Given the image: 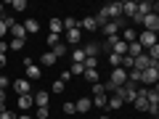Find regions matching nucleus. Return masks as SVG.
<instances>
[{"mask_svg": "<svg viewBox=\"0 0 159 119\" xmlns=\"http://www.w3.org/2000/svg\"><path fill=\"white\" fill-rule=\"evenodd\" d=\"M157 79H159V64H151L148 69L141 72V82L148 87H157Z\"/></svg>", "mask_w": 159, "mask_h": 119, "instance_id": "obj_1", "label": "nucleus"}, {"mask_svg": "<svg viewBox=\"0 0 159 119\" xmlns=\"http://www.w3.org/2000/svg\"><path fill=\"white\" fill-rule=\"evenodd\" d=\"M101 13L109 21H117V19H122V3H106V6L101 8Z\"/></svg>", "mask_w": 159, "mask_h": 119, "instance_id": "obj_2", "label": "nucleus"}, {"mask_svg": "<svg viewBox=\"0 0 159 119\" xmlns=\"http://www.w3.org/2000/svg\"><path fill=\"white\" fill-rule=\"evenodd\" d=\"M119 29H122V19H117V21H106L101 27V32L106 34V40H114V37H119Z\"/></svg>", "mask_w": 159, "mask_h": 119, "instance_id": "obj_3", "label": "nucleus"}, {"mask_svg": "<svg viewBox=\"0 0 159 119\" xmlns=\"http://www.w3.org/2000/svg\"><path fill=\"white\" fill-rule=\"evenodd\" d=\"M135 42L143 48V51H148V48H154V45H157V32H146V29H143V32H141V37H138Z\"/></svg>", "mask_w": 159, "mask_h": 119, "instance_id": "obj_4", "label": "nucleus"}, {"mask_svg": "<svg viewBox=\"0 0 159 119\" xmlns=\"http://www.w3.org/2000/svg\"><path fill=\"white\" fill-rule=\"evenodd\" d=\"M24 66H27V79H40V74H43V69L37 66V64H32V58H24Z\"/></svg>", "mask_w": 159, "mask_h": 119, "instance_id": "obj_5", "label": "nucleus"}, {"mask_svg": "<svg viewBox=\"0 0 159 119\" xmlns=\"http://www.w3.org/2000/svg\"><path fill=\"white\" fill-rule=\"evenodd\" d=\"M143 27H146V32H157L159 29V16L157 13H148V16H143Z\"/></svg>", "mask_w": 159, "mask_h": 119, "instance_id": "obj_6", "label": "nucleus"}, {"mask_svg": "<svg viewBox=\"0 0 159 119\" xmlns=\"http://www.w3.org/2000/svg\"><path fill=\"white\" fill-rule=\"evenodd\" d=\"M135 13H141V16L157 13V3H148V0H143V3H138V6H135Z\"/></svg>", "mask_w": 159, "mask_h": 119, "instance_id": "obj_7", "label": "nucleus"}, {"mask_svg": "<svg viewBox=\"0 0 159 119\" xmlns=\"http://www.w3.org/2000/svg\"><path fill=\"white\" fill-rule=\"evenodd\" d=\"M135 108L138 111H148V98H146V90H141V87H138V95H135Z\"/></svg>", "mask_w": 159, "mask_h": 119, "instance_id": "obj_8", "label": "nucleus"}, {"mask_svg": "<svg viewBox=\"0 0 159 119\" xmlns=\"http://www.w3.org/2000/svg\"><path fill=\"white\" fill-rule=\"evenodd\" d=\"M77 27H80V32H82V29H90V32H98V24H96V19H93V16H85L82 21H77Z\"/></svg>", "mask_w": 159, "mask_h": 119, "instance_id": "obj_9", "label": "nucleus"}, {"mask_svg": "<svg viewBox=\"0 0 159 119\" xmlns=\"http://www.w3.org/2000/svg\"><path fill=\"white\" fill-rule=\"evenodd\" d=\"M32 103H34L37 108H45V106H48V93H45V90L34 93V95H32Z\"/></svg>", "mask_w": 159, "mask_h": 119, "instance_id": "obj_10", "label": "nucleus"}, {"mask_svg": "<svg viewBox=\"0 0 159 119\" xmlns=\"http://www.w3.org/2000/svg\"><path fill=\"white\" fill-rule=\"evenodd\" d=\"M13 90H16L19 95H27L29 93V79H16V82H13Z\"/></svg>", "mask_w": 159, "mask_h": 119, "instance_id": "obj_11", "label": "nucleus"}, {"mask_svg": "<svg viewBox=\"0 0 159 119\" xmlns=\"http://www.w3.org/2000/svg\"><path fill=\"white\" fill-rule=\"evenodd\" d=\"M80 37H82L80 27H77V29H69V32H66V45H77V42H80Z\"/></svg>", "mask_w": 159, "mask_h": 119, "instance_id": "obj_12", "label": "nucleus"}, {"mask_svg": "<svg viewBox=\"0 0 159 119\" xmlns=\"http://www.w3.org/2000/svg\"><path fill=\"white\" fill-rule=\"evenodd\" d=\"M82 51H85V56H88V58H98V53H101V45H98V42H90V45H85Z\"/></svg>", "mask_w": 159, "mask_h": 119, "instance_id": "obj_13", "label": "nucleus"}, {"mask_svg": "<svg viewBox=\"0 0 159 119\" xmlns=\"http://www.w3.org/2000/svg\"><path fill=\"white\" fill-rule=\"evenodd\" d=\"M74 108H77V114H88L90 111V98H80V101L74 103Z\"/></svg>", "mask_w": 159, "mask_h": 119, "instance_id": "obj_14", "label": "nucleus"}, {"mask_svg": "<svg viewBox=\"0 0 159 119\" xmlns=\"http://www.w3.org/2000/svg\"><path fill=\"white\" fill-rule=\"evenodd\" d=\"M24 32H27V34L40 32V21H37V19H27V24H24Z\"/></svg>", "mask_w": 159, "mask_h": 119, "instance_id": "obj_15", "label": "nucleus"}, {"mask_svg": "<svg viewBox=\"0 0 159 119\" xmlns=\"http://www.w3.org/2000/svg\"><path fill=\"white\" fill-rule=\"evenodd\" d=\"M8 32L13 34V40H24V37H27V32H24V24H13Z\"/></svg>", "mask_w": 159, "mask_h": 119, "instance_id": "obj_16", "label": "nucleus"}, {"mask_svg": "<svg viewBox=\"0 0 159 119\" xmlns=\"http://www.w3.org/2000/svg\"><path fill=\"white\" fill-rule=\"evenodd\" d=\"M135 6H138V3H133V0H127V3H122V16L133 19V13H135Z\"/></svg>", "mask_w": 159, "mask_h": 119, "instance_id": "obj_17", "label": "nucleus"}, {"mask_svg": "<svg viewBox=\"0 0 159 119\" xmlns=\"http://www.w3.org/2000/svg\"><path fill=\"white\" fill-rule=\"evenodd\" d=\"M56 61H58V58L53 56L51 51H45V53H43V56H40V64H43V66H53V64H56Z\"/></svg>", "mask_w": 159, "mask_h": 119, "instance_id": "obj_18", "label": "nucleus"}, {"mask_svg": "<svg viewBox=\"0 0 159 119\" xmlns=\"http://www.w3.org/2000/svg\"><path fill=\"white\" fill-rule=\"evenodd\" d=\"M51 53L56 58H61V56H66V53H69V45H66V42H58L56 48H51Z\"/></svg>", "mask_w": 159, "mask_h": 119, "instance_id": "obj_19", "label": "nucleus"}, {"mask_svg": "<svg viewBox=\"0 0 159 119\" xmlns=\"http://www.w3.org/2000/svg\"><path fill=\"white\" fill-rule=\"evenodd\" d=\"M19 108H24V111H29V108H32V95H19Z\"/></svg>", "mask_w": 159, "mask_h": 119, "instance_id": "obj_20", "label": "nucleus"}, {"mask_svg": "<svg viewBox=\"0 0 159 119\" xmlns=\"http://www.w3.org/2000/svg\"><path fill=\"white\" fill-rule=\"evenodd\" d=\"M82 77H85L88 82H93V85H96V82H98V69H85V72H82Z\"/></svg>", "mask_w": 159, "mask_h": 119, "instance_id": "obj_21", "label": "nucleus"}, {"mask_svg": "<svg viewBox=\"0 0 159 119\" xmlns=\"http://www.w3.org/2000/svg\"><path fill=\"white\" fill-rule=\"evenodd\" d=\"M106 101H109L106 93H101V95H93V106H98V108H106Z\"/></svg>", "mask_w": 159, "mask_h": 119, "instance_id": "obj_22", "label": "nucleus"}, {"mask_svg": "<svg viewBox=\"0 0 159 119\" xmlns=\"http://www.w3.org/2000/svg\"><path fill=\"white\" fill-rule=\"evenodd\" d=\"M61 32H64L61 19H51V34H61Z\"/></svg>", "mask_w": 159, "mask_h": 119, "instance_id": "obj_23", "label": "nucleus"}, {"mask_svg": "<svg viewBox=\"0 0 159 119\" xmlns=\"http://www.w3.org/2000/svg\"><path fill=\"white\" fill-rule=\"evenodd\" d=\"M61 24H64V32H69V29H77V19H72V16L61 19Z\"/></svg>", "mask_w": 159, "mask_h": 119, "instance_id": "obj_24", "label": "nucleus"}, {"mask_svg": "<svg viewBox=\"0 0 159 119\" xmlns=\"http://www.w3.org/2000/svg\"><path fill=\"white\" fill-rule=\"evenodd\" d=\"M106 106H109V108H122V98H119V95H111V98L106 101Z\"/></svg>", "mask_w": 159, "mask_h": 119, "instance_id": "obj_25", "label": "nucleus"}, {"mask_svg": "<svg viewBox=\"0 0 159 119\" xmlns=\"http://www.w3.org/2000/svg\"><path fill=\"white\" fill-rule=\"evenodd\" d=\"M58 42H61V34H48V51H51V48H56Z\"/></svg>", "mask_w": 159, "mask_h": 119, "instance_id": "obj_26", "label": "nucleus"}, {"mask_svg": "<svg viewBox=\"0 0 159 119\" xmlns=\"http://www.w3.org/2000/svg\"><path fill=\"white\" fill-rule=\"evenodd\" d=\"M82 66H85V69H98V58H88V56H85Z\"/></svg>", "mask_w": 159, "mask_h": 119, "instance_id": "obj_27", "label": "nucleus"}, {"mask_svg": "<svg viewBox=\"0 0 159 119\" xmlns=\"http://www.w3.org/2000/svg\"><path fill=\"white\" fill-rule=\"evenodd\" d=\"M66 72H69V74H82V72H85V66H82V64H72Z\"/></svg>", "mask_w": 159, "mask_h": 119, "instance_id": "obj_28", "label": "nucleus"}, {"mask_svg": "<svg viewBox=\"0 0 159 119\" xmlns=\"http://www.w3.org/2000/svg\"><path fill=\"white\" fill-rule=\"evenodd\" d=\"M16 117H19V114H13V111H8L6 106L0 108V119H16Z\"/></svg>", "mask_w": 159, "mask_h": 119, "instance_id": "obj_29", "label": "nucleus"}, {"mask_svg": "<svg viewBox=\"0 0 159 119\" xmlns=\"http://www.w3.org/2000/svg\"><path fill=\"white\" fill-rule=\"evenodd\" d=\"M72 58H74V64H82L85 61V51H72Z\"/></svg>", "mask_w": 159, "mask_h": 119, "instance_id": "obj_30", "label": "nucleus"}, {"mask_svg": "<svg viewBox=\"0 0 159 119\" xmlns=\"http://www.w3.org/2000/svg\"><path fill=\"white\" fill-rule=\"evenodd\" d=\"M11 8H13V11H27V3H24V0H13Z\"/></svg>", "mask_w": 159, "mask_h": 119, "instance_id": "obj_31", "label": "nucleus"}, {"mask_svg": "<svg viewBox=\"0 0 159 119\" xmlns=\"http://www.w3.org/2000/svg\"><path fill=\"white\" fill-rule=\"evenodd\" d=\"M119 61H122L119 56H114V53H109V66H111V69H117V66H119Z\"/></svg>", "mask_w": 159, "mask_h": 119, "instance_id": "obj_32", "label": "nucleus"}, {"mask_svg": "<svg viewBox=\"0 0 159 119\" xmlns=\"http://www.w3.org/2000/svg\"><path fill=\"white\" fill-rule=\"evenodd\" d=\"M101 93H106V87H103V82H96L93 85V95H101Z\"/></svg>", "mask_w": 159, "mask_h": 119, "instance_id": "obj_33", "label": "nucleus"}, {"mask_svg": "<svg viewBox=\"0 0 159 119\" xmlns=\"http://www.w3.org/2000/svg\"><path fill=\"white\" fill-rule=\"evenodd\" d=\"M64 114H77V108H74V103H72V101L64 103Z\"/></svg>", "mask_w": 159, "mask_h": 119, "instance_id": "obj_34", "label": "nucleus"}, {"mask_svg": "<svg viewBox=\"0 0 159 119\" xmlns=\"http://www.w3.org/2000/svg\"><path fill=\"white\" fill-rule=\"evenodd\" d=\"M34 119H48V106L45 108H37V111H34Z\"/></svg>", "mask_w": 159, "mask_h": 119, "instance_id": "obj_35", "label": "nucleus"}, {"mask_svg": "<svg viewBox=\"0 0 159 119\" xmlns=\"http://www.w3.org/2000/svg\"><path fill=\"white\" fill-rule=\"evenodd\" d=\"M11 48L13 51H24V40H11Z\"/></svg>", "mask_w": 159, "mask_h": 119, "instance_id": "obj_36", "label": "nucleus"}, {"mask_svg": "<svg viewBox=\"0 0 159 119\" xmlns=\"http://www.w3.org/2000/svg\"><path fill=\"white\" fill-rule=\"evenodd\" d=\"M53 93H64V82H61V79L53 82Z\"/></svg>", "mask_w": 159, "mask_h": 119, "instance_id": "obj_37", "label": "nucleus"}, {"mask_svg": "<svg viewBox=\"0 0 159 119\" xmlns=\"http://www.w3.org/2000/svg\"><path fill=\"white\" fill-rule=\"evenodd\" d=\"M6 32H8V24H6V21H3V19H0V40L6 37Z\"/></svg>", "mask_w": 159, "mask_h": 119, "instance_id": "obj_38", "label": "nucleus"}, {"mask_svg": "<svg viewBox=\"0 0 159 119\" xmlns=\"http://www.w3.org/2000/svg\"><path fill=\"white\" fill-rule=\"evenodd\" d=\"M6 106V90H0V108Z\"/></svg>", "mask_w": 159, "mask_h": 119, "instance_id": "obj_39", "label": "nucleus"}, {"mask_svg": "<svg viewBox=\"0 0 159 119\" xmlns=\"http://www.w3.org/2000/svg\"><path fill=\"white\" fill-rule=\"evenodd\" d=\"M6 87H8V79H6V77H0V90H6Z\"/></svg>", "mask_w": 159, "mask_h": 119, "instance_id": "obj_40", "label": "nucleus"}, {"mask_svg": "<svg viewBox=\"0 0 159 119\" xmlns=\"http://www.w3.org/2000/svg\"><path fill=\"white\" fill-rule=\"evenodd\" d=\"M6 64H8V58H6V53H0V69L6 66Z\"/></svg>", "mask_w": 159, "mask_h": 119, "instance_id": "obj_41", "label": "nucleus"}, {"mask_svg": "<svg viewBox=\"0 0 159 119\" xmlns=\"http://www.w3.org/2000/svg\"><path fill=\"white\" fill-rule=\"evenodd\" d=\"M8 51V45H6V40H0V53H6Z\"/></svg>", "mask_w": 159, "mask_h": 119, "instance_id": "obj_42", "label": "nucleus"}, {"mask_svg": "<svg viewBox=\"0 0 159 119\" xmlns=\"http://www.w3.org/2000/svg\"><path fill=\"white\" fill-rule=\"evenodd\" d=\"M16 119H34V117H32V114H19Z\"/></svg>", "mask_w": 159, "mask_h": 119, "instance_id": "obj_43", "label": "nucleus"}, {"mask_svg": "<svg viewBox=\"0 0 159 119\" xmlns=\"http://www.w3.org/2000/svg\"><path fill=\"white\" fill-rule=\"evenodd\" d=\"M3 8H6V6H3V3H0V16H3Z\"/></svg>", "mask_w": 159, "mask_h": 119, "instance_id": "obj_44", "label": "nucleus"}, {"mask_svg": "<svg viewBox=\"0 0 159 119\" xmlns=\"http://www.w3.org/2000/svg\"><path fill=\"white\" fill-rule=\"evenodd\" d=\"M101 119H111V117H101Z\"/></svg>", "mask_w": 159, "mask_h": 119, "instance_id": "obj_45", "label": "nucleus"}, {"mask_svg": "<svg viewBox=\"0 0 159 119\" xmlns=\"http://www.w3.org/2000/svg\"><path fill=\"white\" fill-rule=\"evenodd\" d=\"M151 119H157V117H151Z\"/></svg>", "mask_w": 159, "mask_h": 119, "instance_id": "obj_46", "label": "nucleus"}]
</instances>
